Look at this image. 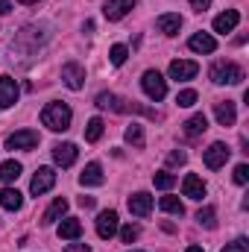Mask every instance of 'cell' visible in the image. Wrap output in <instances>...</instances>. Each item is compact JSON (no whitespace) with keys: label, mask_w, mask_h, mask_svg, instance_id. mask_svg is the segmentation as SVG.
<instances>
[{"label":"cell","mask_w":249,"mask_h":252,"mask_svg":"<svg viewBox=\"0 0 249 252\" xmlns=\"http://www.w3.org/2000/svg\"><path fill=\"white\" fill-rule=\"evenodd\" d=\"M187 47H190L193 53H214V50H217V41H214V35H208V32H193L190 41H187Z\"/></svg>","instance_id":"19"},{"label":"cell","mask_w":249,"mask_h":252,"mask_svg":"<svg viewBox=\"0 0 249 252\" xmlns=\"http://www.w3.org/2000/svg\"><path fill=\"white\" fill-rule=\"evenodd\" d=\"M199 73V64L190 62V59H176V62H170V79H176V82H187V79H193Z\"/></svg>","instance_id":"9"},{"label":"cell","mask_w":249,"mask_h":252,"mask_svg":"<svg viewBox=\"0 0 249 252\" xmlns=\"http://www.w3.org/2000/svg\"><path fill=\"white\" fill-rule=\"evenodd\" d=\"M167 214H176V217H182L185 214V205H182V199L179 196H161V202H158Z\"/></svg>","instance_id":"26"},{"label":"cell","mask_w":249,"mask_h":252,"mask_svg":"<svg viewBox=\"0 0 249 252\" xmlns=\"http://www.w3.org/2000/svg\"><path fill=\"white\" fill-rule=\"evenodd\" d=\"M79 235H82V223L76 217H64L62 223H59V238L62 241H76Z\"/></svg>","instance_id":"21"},{"label":"cell","mask_w":249,"mask_h":252,"mask_svg":"<svg viewBox=\"0 0 249 252\" xmlns=\"http://www.w3.org/2000/svg\"><path fill=\"white\" fill-rule=\"evenodd\" d=\"M70 121H73V112H70V106L67 103H47L44 109H41V124L47 126L50 132H64V129H70Z\"/></svg>","instance_id":"1"},{"label":"cell","mask_w":249,"mask_h":252,"mask_svg":"<svg viewBox=\"0 0 249 252\" xmlns=\"http://www.w3.org/2000/svg\"><path fill=\"white\" fill-rule=\"evenodd\" d=\"M126 205H129V211H132L135 217H147V214L153 211V196H150L147 190H138V193H132V196H129V202H126Z\"/></svg>","instance_id":"12"},{"label":"cell","mask_w":249,"mask_h":252,"mask_svg":"<svg viewBox=\"0 0 249 252\" xmlns=\"http://www.w3.org/2000/svg\"><path fill=\"white\" fill-rule=\"evenodd\" d=\"M182 126H185L187 138H196V135H202V132L208 129V121H205V115H193V118H187Z\"/></svg>","instance_id":"24"},{"label":"cell","mask_w":249,"mask_h":252,"mask_svg":"<svg viewBox=\"0 0 249 252\" xmlns=\"http://www.w3.org/2000/svg\"><path fill=\"white\" fill-rule=\"evenodd\" d=\"M187 161V153H182V150H173L170 156H167V164L170 167H176V164H185Z\"/></svg>","instance_id":"35"},{"label":"cell","mask_w":249,"mask_h":252,"mask_svg":"<svg viewBox=\"0 0 249 252\" xmlns=\"http://www.w3.org/2000/svg\"><path fill=\"white\" fill-rule=\"evenodd\" d=\"M176 103H179L182 109H190V106L196 103V91H193V88H185V91H179V97H176Z\"/></svg>","instance_id":"31"},{"label":"cell","mask_w":249,"mask_h":252,"mask_svg":"<svg viewBox=\"0 0 249 252\" xmlns=\"http://www.w3.org/2000/svg\"><path fill=\"white\" fill-rule=\"evenodd\" d=\"M235 182L238 185H247L249 182V164H238L235 167Z\"/></svg>","instance_id":"34"},{"label":"cell","mask_w":249,"mask_h":252,"mask_svg":"<svg viewBox=\"0 0 249 252\" xmlns=\"http://www.w3.org/2000/svg\"><path fill=\"white\" fill-rule=\"evenodd\" d=\"M229 156H232V150H229L223 141H214V144L205 150L202 158H205V167H208V170H220V167L229 161Z\"/></svg>","instance_id":"5"},{"label":"cell","mask_w":249,"mask_h":252,"mask_svg":"<svg viewBox=\"0 0 249 252\" xmlns=\"http://www.w3.org/2000/svg\"><path fill=\"white\" fill-rule=\"evenodd\" d=\"M182 193H185L187 199H196V202H199V199L208 193V188H205V182H202L196 173H187L185 179H182Z\"/></svg>","instance_id":"14"},{"label":"cell","mask_w":249,"mask_h":252,"mask_svg":"<svg viewBox=\"0 0 249 252\" xmlns=\"http://www.w3.org/2000/svg\"><path fill=\"white\" fill-rule=\"evenodd\" d=\"M109 59H112V64H115V67H121V64L129 59V47H126V44H115V47L109 50Z\"/></svg>","instance_id":"29"},{"label":"cell","mask_w":249,"mask_h":252,"mask_svg":"<svg viewBox=\"0 0 249 252\" xmlns=\"http://www.w3.org/2000/svg\"><path fill=\"white\" fill-rule=\"evenodd\" d=\"M0 205H3L6 211H18V208L24 205V196H21V190L3 188V190H0Z\"/></svg>","instance_id":"22"},{"label":"cell","mask_w":249,"mask_h":252,"mask_svg":"<svg viewBox=\"0 0 249 252\" xmlns=\"http://www.w3.org/2000/svg\"><path fill=\"white\" fill-rule=\"evenodd\" d=\"M185 252H205V250H202V247H187Z\"/></svg>","instance_id":"40"},{"label":"cell","mask_w":249,"mask_h":252,"mask_svg":"<svg viewBox=\"0 0 249 252\" xmlns=\"http://www.w3.org/2000/svg\"><path fill=\"white\" fill-rule=\"evenodd\" d=\"M135 3H138V0H106L103 15H106V21H121V18H126V15L132 12Z\"/></svg>","instance_id":"10"},{"label":"cell","mask_w":249,"mask_h":252,"mask_svg":"<svg viewBox=\"0 0 249 252\" xmlns=\"http://www.w3.org/2000/svg\"><path fill=\"white\" fill-rule=\"evenodd\" d=\"M64 211H67V199H64V196H59V199H53V205H50V208L41 214V223H44V226H53V223H59V220L64 217Z\"/></svg>","instance_id":"20"},{"label":"cell","mask_w":249,"mask_h":252,"mask_svg":"<svg viewBox=\"0 0 249 252\" xmlns=\"http://www.w3.org/2000/svg\"><path fill=\"white\" fill-rule=\"evenodd\" d=\"M53 185H56V170L53 167H38L35 176H32V182H30V193L32 196H41V193H47Z\"/></svg>","instance_id":"6"},{"label":"cell","mask_w":249,"mask_h":252,"mask_svg":"<svg viewBox=\"0 0 249 252\" xmlns=\"http://www.w3.org/2000/svg\"><path fill=\"white\" fill-rule=\"evenodd\" d=\"M118 226H121V220H118V211H100V217H97V235L103 238V241H109V238H115L118 235Z\"/></svg>","instance_id":"8"},{"label":"cell","mask_w":249,"mask_h":252,"mask_svg":"<svg viewBox=\"0 0 249 252\" xmlns=\"http://www.w3.org/2000/svg\"><path fill=\"white\" fill-rule=\"evenodd\" d=\"M124 138L132 144V147H144V129L138 124H132V126H126V132H124Z\"/></svg>","instance_id":"28"},{"label":"cell","mask_w":249,"mask_h":252,"mask_svg":"<svg viewBox=\"0 0 249 252\" xmlns=\"http://www.w3.org/2000/svg\"><path fill=\"white\" fill-rule=\"evenodd\" d=\"M220 252H249V241H247V238H238V241L226 244Z\"/></svg>","instance_id":"32"},{"label":"cell","mask_w":249,"mask_h":252,"mask_svg":"<svg viewBox=\"0 0 249 252\" xmlns=\"http://www.w3.org/2000/svg\"><path fill=\"white\" fill-rule=\"evenodd\" d=\"M214 118H217V124L220 126H235V121H238V115H235V103H232V100H220V103H214Z\"/></svg>","instance_id":"17"},{"label":"cell","mask_w":249,"mask_h":252,"mask_svg":"<svg viewBox=\"0 0 249 252\" xmlns=\"http://www.w3.org/2000/svg\"><path fill=\"white\" fill-rule=\"evenodd\" d=\"M12 12V3L9 0H0V15H9Z\"/></svg>","instance_id":"39"},{"label":"cell","mask_w":249,"mask_h":252,"mask_svg":"<svg viewBox=\"0 0 249 252\" xmlns=\"http://www.w3.org/2000/svg\"><path fill=\"white\" fill-rule=\"evenodd\" d=\"M38 147V132L35 129H18L15 135L6 138V150H35Z\"/></svg>","instance_id":"4"},{"label":"cell","mask_w":249,"mask_h":252,"mask_svg":"<svg viewBox=\"0 0 249 252\" xmlns=\"http://www.w3.org/2000/svg\"><path fill=\"white\" fill-rule=\"evenodd\" d=\"M208 76H211V82H214V85H238V82H244V67H241V64H235V62L220 59V62L211 64Z\"/></svg>","instance_id":"2"},{"label":"cell","mask_w":249,"mask_h":252,"mask_svg":"<svg viewBox=\"0 0 249 252\" xmlns=\"http://www.w3.org/2000/svg\"><path fill=\"white\" fill-rule=\"evenodd\" d=\"M153 185L158 190H170L176 185V176H173V173H156V176H153Z\"/></svg>","instance_id":"30"},{"label":"cell","mask_w":249,"mask_h":252,"mask_svg":"<svg viewBox=\"0 0 249 252\" xmlns=\"http://www.w3.org/2000/svg\"><path fill=\"white\" fill-rule=\"evenodd\" d=\"M18 3H27V6H32V3H38V0H18Z\"/></svg>","instance_id":"41"},{"label":"cell","mask_w":249,"mask_h":252,"mask_svg":"<svg viewBox=\"0 0 249 252\" xmlns=\"http://www.w3.org/2000/svg\"><path fill=\"white\" fill-rule=\"evenodd\" d=\"M62 82L70 91H79L85 85V67L79 62H64L62 64Z\"/></svg>","instance_id":"7"},{"label":"cell","mask_w":249,"mask_h":252,"mask_svg":"<svg viewBox=\"0 0 249 252\" xmlns=\"http://www.w3.org/2000/svg\"><path fill=\"white\" fill-rule=\"evenodd\" d=\"M196 223H199V226H205V229H217V211H214L211 205L199 208V211H196Z\"/></svg>","instance_id":"25"},{"label":"cell","mask_w":249,"mask_h":252,"mask_svg":"<svg viewBox=\"0 0 249 252\" xmlns=\"http://www.w3.org/2000/svg\"><path fill=\"white\" fill-rule=\"evenodd\" d=\"M100 138H103V121H100V118H91L88 126H85V141L94 144V141H100Z\"/></svg>","instance_id":"27"},{"label":"cell","mask_w":249,"mask_h":252,"mask_svg":"<svg viewBox=\"0 0 249 252\" xmlns=\"http://www.w3.org/2000/svg\"><path fill=\"white\" fill-rule=\"evenodd\" d=\"M187 3H190V9H193V12H205V9L211 6V0H187Z\"/></svg>","instance_id":"36"},{"label":"cell","mask_w":249,"mask_h":252,"mask_svg":"<svg viewBox=\"0 0 249 252\" xmlns=\"http://www.w3.org/2000/svg\"><path fill=\"white\" fill-rule=\"evenodd\" d=\"M64 252H91V247H88V244H67Z\"/></svg>","instance_id":"37"},{"label":"cell","mask_w":249,"mask_h":252,"mask_svg":"<svg viewBox=\"0 0 249 252\" xmlns=\"http://www.w3.org/2000/svg\"><path fill=\"white\" fill-rule=\"evenodd\" d=\"M18 103V82L12 76H0V109H9Z\"/></svg>","instance_id":"13"},{"label":"cell","mask_w":249,"mask_h":252,"mask_svg":"<svg viewBox=\"0 0 249 252\" xmlns=\"http://www.w3.org/2000/svg\"><path fill=\"white\" fill-rule=\"evenodd\" d=\"M141 88H144V94L150 97V100H164L167 97V79L158 73V70H147L144 76H141Z\"/></svg>","instance_id":"3"},{"label":"cell","mask_w":249,"mask_h":252,"mask_svg":"<svg viewBox=\"0 0 249 252\" xmlns=\"http://www.w3.org/2000/svg\"><path fill=\"white\" fill-rule=\"evenodd\" d=\"M76 156H79V150H76V144H56L53 147V161L59 164V167H70L73 161H76Z\"/></svg>","instance_id":"16"},{"label":"cell","mask_w":249,"mask_h":252,"mask_svg":"<svg viewBox=\"0 0 249 252\" xmlns=\"http://www.w3.org/2000/svg\"><path fill=\"white\" fill-rule=\"evenodd\" d=\"M79 205L82 208H94V196H79Z\"/></svg>","instance_id":"38"},{"label":"cell","mask_w":249,"mask_h":252,"mask_svg":"<svg viewBox=\"0 0 249 252\" xmlns=\"http://www.w3.org/2000/svg\"><path fill=\"white\" fill-rule=\"evenodd\" d=\"M156 27H158V32H164V35H179V30H182V18H179L176 12H164V15H158Z\"/></svg>","instance_id":"18"},{"label":"cell","mask_w":249,"mask_h":252,"mask_svg":"<svg viewBox=\"0 0 249 252\" xmlns=\"http://www.w3.org/2000/svg\"><path fill=\"white\" fill-rule=\"evenodd\" d=\"M103 182H106V176H103V167H100L97 161L85 164V170L79 173V185H82V188H97V185H103Z\"/></svg>","instance_id":"15"},{"label":"cell","mask_w":249,"mask_h":252,"mask_svg":"<svg viewBox=\"0 0 249 252\" xmlns=\"http://www.w3.org/2000/svg\"><path fill=\"white\" fill-rule=\"evenodd\" d=\"M238 24H241V12H238V9H226V12H220V15L214 18V32L226 35V32H232Z\"/></svg>","instance_id":"11"},{"label":"cell","mask_w":249,"mask_h":252,"mask_svg":"<svg viewBox=\"0 0 249 252\" xmlns=\"http://www.w3.org/2000/svg\"><path fill=\"white\" fill-rule=\"evenodd\" d=\"M21 173H24V167H21V161H15V158H9V161L0 164V182H6V185L15 182Z\"/></svg>","instance_id":"23"},{"label":"cell","mask_w":249,"mask_h":252,"mask_svg":"<svg viewBox=\"0 0 249 252\" xmlns=\"http://www.w3.org/2000/svg\"><path fill=\"white\" fill-rule=\"evenodd\" d=\"M129 252H141V250H129Z\"/></svg>","instance_id":"42"},{"label":"cell","mask_w":249,"mask_h":252,"mask_svg":"<svg viewBox=\"0 0 249 252\" xmlns=\"http://www.w3.org/2000/svg\"><path fill=\"white\" fill-rule=\"evenodd\" d=\"M138 235H141V232H138V226H132V223L121 229V238H124V244H132V241H138Z\"/></svg>","instance_id":"33"}]
</instances>
